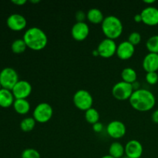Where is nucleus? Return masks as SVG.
<instances>
[{
  "label": "nucleus",
  "mask_w": 158,
  "mask_h": 158,
  "mask_svg": "<svg viewBox=\"0 0 158 158\" xmlns=\"http://www.w3.org/2000/svg\"><path fill=\"white\" fill-rule=\"evenodd\" d=\"M155 2H156L155 0H144V1H143V2L146 3V4H148V5H151V4H154Z\"/></svg>",
  "instance_id": "72a5a7b5"
},
{
  "label": "nucleus",
  "mask_w": 158,
  "mask_h": 158,
  "mask_svg": "<svg viewBox=\"0 0 158 158\" xmlns=\"http://www.w3.org/2000/svg\"><path fill=\"white\" fill-rule=\"evenodd\" d=\"M23 40L28 48L33 51H41L46 48L48 43V37L46 32L39 27L28 29L23 35Z\"/></svg>",
  "instance_id": "f03ea898"
},
{
  "label": "nucleus",
  "mask_w": 158,
  "mask_h": 158,
  "mask_svg": "<svg viewBox=\"0 0 158 158\" xmlns=\"http://www.w3.org/2000/svg\"><path fill=\"white\" fill-rule=\"evenodd\" d=\"M12 106L15 112L21 115H25L30 110V103L26 99H15Z\"/></svg>",
  "instance_id": "a211bd4d"
},
{
  "label": "nucleus",
  "mask_w": 158,
  "mask_h": 158,
  "mask_svg": "<svg viewBox=\"0 0 158 158\" xmlns=\"http://www.w3.org/2000/svg\"><path fill=\"white\" fill-rule=\"evenodd\" d=\"M101 29L106 38L115 40L121 35L123 26L121 20L115 15H108L101 23Z\"/></svg>",
  "instance_id": "7ed1b4c3"
},
{
  "label": "nucleus",
  "mask_w": 158,
  "mask_h": 158,
  "mask_svg": "<svg viewBox=\"0 0 158 158\" xmlns=\"http://www.w3.org/2000/svg\"><path fill=\"white\" fill-rule=\"evenodd\" d=\"M145 80L150 85H155L158 82V74L157 72L147 73Z\"/></svg>",
  "instance_id": "cd10ccee"
},
{
  "label": "nucleus",
  "mask_w": 158,
  "mask_h": 158,
  "mask_svg": "<svg viewBox=\"0 0 158 158\" xmlns=\"http://www.w3.org/2000/svg\"><path fill=\"white\" fill-rule=\"evenodd\" d=\"M92 54L94 56H99V52H98V51H97V49H94V50H93Z\"/></svg>",
  "instance_id": "f704fd0d"
},
{
  "label": "nucleus",
  "mask_w": 158,
  "mask_h": 158,
  "mask_svg": "<svg viewBox=\"0 0 158 158\" xmlns=\"http://www.w3.org/2000/svg\"><path fill=\"white\" fill-rule=\"evenodd\" d=\"M142 66L147 73L157 72L158 70V54L153 52L147 54L143 60Z\"/></svg>",
  "instance_id": "dca6fc26"
},
{
  "label": "nucleus",
  "mask_w": 158,
  "mask_h": 158,
  "mask_svg": "<svg viewBox=\"0 0 158 158\" xmlns=\"http://www.w3.org/2000/svg\"><path fill=\"white\" fill-rule=\"evenodd\" d=\"M36 121L33 117H26L20 123V128L24 132H30L35 128Z\"/></svg>",
  "instance_id": "b1692460"
},
{
  "label": "nucleus",
  "mask_w": 158,
  "mask_h": 158,
  "mask_svg": "<svg viewBox=\"0 0 158 158\" xmlns=\"http://www.w3.org/2000/svg\"><path fill=\"white\" fill-rule=\"evenodd\" d=\"M121 78L123 80V81L132 84V83H135L137 81V72L132 67H126L122 70Z\"/></svg>",
  "instance_id": "412c9836"
},
{
  "label": "nucleus",
  "mask_w": 158,
  "mask_h": 158,
  "mask_svg": "<svg viewBox=\"0 0 158 158\" xmlns=\"http://www.w3.org/2000/svg\"><path fill=\"white\" fill-rule=\"evenodd\" d=\"M89 34V27L85 22H77L71 29V35L77 41H83Z\"/></svg>",
  "instance_id": "f8f14e48"
},
{
  "label": "nucleus",
  "mask_w": 158,
  "mask_h": 158,
  "mask_svg": "<svg viewBox=\"0 0 158 158\" xmlns=\"http://www.w3.org/2000/svg\"><path fill=\"white\" fill-rule=\"evenodd\" d=\"M21 158H41L40 152L34 148H26L22 152Z\"/></svg>",
  "instance_id": "a878e982"
},
{
  "label": "nucleus",
  "mask_w": 158,
  "mask_h": 158,
  "mask_svg": "<svg viewBox=\"0 0 158 158\" xmlns=\"http://www.w3.org/2000/svg\"><path fill=\"white\" fill-rule=\"evenodd\" d=\"M151 119H152L153 122L158 124V110H156L151 116Z\"/></svg>",
  "instance_id": "7c9ffc66"
},
{
  "label": "nucleus",
  "mask_w": 158,
  "mask_h": 158,
  "mask_svg": "<svg viewBox=\"0 0 158 158\" xmlns=\"http://www.w3.org/2000/svg\"><path fill=\"white\" fill-rule=\"evenodd\" d=\"M8 27L13 31H21L26 27L27 21L25 16L19 13H12L6 19Z\"/></svg>",
  "instance_id": "ddd939ff"
},
{
  "label": "nucleus",
  "mask_w": 158,
  "mask_h": 158,
  "mask_svg": "<svg viewBox=\"0 0 158 158\" xmlns=\"http://www.w3.org/2000/svg\"><path fill=\"white\" fill-rule=\"evenodd\" d=\"M134 52H135V46L127 40V41L121 42L117 46L116 54L120 60H127L131 59L134 56Z\"/></svg>",
  "instance_id": "2eb2a0df"
},
{
  "label": "nucleus",
  "mask_w": 158,
  "mask_h": 158,
  "mask_svg": "<svg viewBox=\"0 0 158 158\" xmlns=\"http://www.w3.org/2000/svg\"><path fill=\"white\" fill-rule=\"evenodd\" d=\"M101 158H114L113 157H111L110 155H109V154H107V155H105V156H103Z\"/></svg>",
  "instance_id": "e433bc0d"
},
{
  "label": "nucleus",
  "mask_w": 158,
  "mask_h": 158,
  "mask_svg": "<svg viewBox=\"0 0 158 158\" xmlns=\"http://www.w3.org/2000/svg\"><path fill=\"white\" fill-rule=\"evenodd\" d=\"M131 106L140 112H147L154 107L156 104L155 96L147 89L134 90L129 99Z\"/></svg>",
  "instance_id": "f257e3e1"
},
{
  "label": "nucleus",
  "mask_w": 158,
  "mask_h": 158,
  "mask_svg": "<svg viewBox=\"0 0 158 158\" xmlns=\"http://www.w3.org/2000/svg\"><path fill=\"white\" fill-rule=\"evenodd\" d=\"M142 23L149 26L158 25V9L154 6H148L140 12Z\"/></svg>",
  "instance_id": "9b49d317"
},
{
  "label": "nucleus",
  "mask_w": 158,
  "mask_h": 158,
  "mask_svg": "<svg viewBox=\"0 0 158 158\" xmlns=\"http://www.w3.org/2000/svg\"><path fill=\"white\" fill-rule=\"evenodd\" d=\"M122 158H129V157H126V156H125V157H122Z\"/></svg>",
  "instance_id": "4c0bfd02"
},
{
  "label": "nucleus",
  "mask_w": 158,
  "mask_h": 158,
  "mask_svg": "<svg viewBox=\"0 0 158 158\" xmlns=\"http://www.w3.org/2000/svg\"><path fill=\"white\" fill-rule=\"evenodd\" d=\"M134 91L132 84L126 83L123 80L114 84L112 88L113 96L118 100H129Z\"/></svg>",
  "instance_id": "0eeeda50"
},
{
  "label": "nucleus",
  "mask_w": 158,
  "mask_h": 158,
  "mask_svg": "<svg viewBox=\"0 0 158 158\" xmlns=\"http://www.w3.org/2000/svg\"><path fill=\"white\" fill-rule=\"evenodd\" d=\"M32 87L31 83L27 80H21L17 82L12 88V92L15 99H26L32 93Z\"/></svg>",
  "instance_id": "1a4fd4ad"
},
{
  "label": "nucleus",
  "mask_w": 158,
  "mask_h": 158,
  "mask_svg": "<svg viewBox=\"0 0 158 158\" xmlns=\"http://www.w3.org/2000/svg\"><path fill=\"white\" fill-rule=\"evenodd\" d=\"M93 129H94V132L101 133L103 130V123H100V122H97V123H94V124L93 125Z\"/></svg>",
  "instance_id": "c756f323"
},
{
  "label": "nucleus",
  "mask_w": 158,
  "mask_h": 158,
  "mask_svg": "<svg viewBox=\"0 0 158 158\" xmlns=\"http://www.w3.org/2000/svg\"><path fill=\"white\" fill-rule=\"evenodd\" d=\"M108 135L114 139H120L125 136L127 128L124 123L120 120H113L106 126Z\"/></svg>",
  "instance_id": "9d476101"
},
{
  "label": "nucleus",
  "mask_w": 158,
  "mask_h": 158,
  "mask_svg": "<svg viewBox=\"0 0 158 158\" xmlns=\"http://www.w3.org/2000/svg\"><path fill=\"white\" fill-rule=\"evenodd\" d=\"M125 154V148L120 142H114L109 148V155L114 158H122Z\"/></svg>",
  "instance_id": "aec40b11"
},
{
  "label": "nucleus",
  "mask_w": 158,
  "mask_h": 158,
  "mask_svg": "<svg viewBox=\"0 0 158 158\" xmlns=\"http://www.w3.org/2000/svg\"><path fill=\"white\" fill-rule=\"evenodd\" d=\"M15 97L12 90L5 88L0 89V106L3 108H8L13 105Z\"/></svg>",
  "instance_id": "f3484780"
},
{
  "label": "nucleus",
  "mask_w": 158,
  "mask_h": 158,
  "mask_svg": "<svg viewBox=\"0 0 158 158\" xmlns=\"http://www.w3.org/2000/svg\"><path fill=\"white\" fill-rule=\"evenodd\" d=\"M117 46L115 41L110 39L105 38L99 43L97 46V51L99 52V56L102 58L108 59L112 57L117 52Z\"/></svg>",
  "instance_id": "6e6552de"
},
{
  "label": "nucleus",
  "mask_w": 158,
  "mask_h": 158,
  "mask_svg": "<svg viewBox=\"0 0 158 158\" xmlns=\"http://www.w3.org/2000/svg\"><path fill=\"white\" fill-rule=\"evenodd\" d=\"M19 80L18 73L13 68L6 67L0 72V84L2 88L12 90Z\"/></svg>",
  "instance_id": "423d86ee"
},
{
  "label": "nucleus",
  "mask_w": 158,
  "mask_h": 158,
  "mask_svg": "<svg viewBox=\"0 0 158 158\" xmlns=\"http://www.w3.org/2000/svg\"><path fill=\"white\" fill-rule=\"evenodd\" d=\"M105 17L101 10L97 8H92L86 12V19L93 24H100L103 23Z\"/></svg>",
  "instance_id": "6ab92c4d"
},
{
  "label": "nucleus",
  "mask_w": 158,
  "mask_h": 158,
  "mask_svg": "<svg viewBox=\"0 0 158 158\" xmlns=\"http://www.w3.org/2000/svg\"><path fill=\"white\" fill-rule=\"evenodd\" d=\"M53 114L52 106L48 103H40L37 105L32 113V117L37 123H44L51 120Z\"/></svg>",
  "instance_id": "39448f33"
},
{
  "label": "nucleus",
  "mask_w": 158,
  "mask_h": 158,
  "mask_svg": "<svg viewBox=\"0 0 158 158\" xmlns=\"http://www.w3.org/2000/svg\"><path fill=\"white\" fill-rule=\"evenodd\" d=\"M134 20L136 22V23H140V22H142V18H141V15H140V13L137 14V15H134Z\"/></svg>",
  "instance_id": "473e14b6"
},
{
  "label": "nucleus",
  "mask_w": 158,
  "mask_h": 158,
  "mask_svg": "<svg viewBox=\"0 0 158 158\" xmlns=\"http://www.w3.org/2000/svg\"><path fill=\"white\" fill-rule=\"evenodd\" d=\"M26 2H27L26 0H12V2L17 6H23V5L26 4Z\"/></svg>",
  "instance_id": "2f4dec72"
},
{
  "label": "nucleus",
  "mask_w": 158,
  "mask_h": 158,
  "mask_svg": "<svg viewBox=\"0 0 158 158\" xmlns=\"http://www.w3.org/2000/svg\"><path fill=\"white\" fill-rule=\"evenodd\" d=\"M146 47L149 52L158 54V35L150 37L146 43Z\"/></svg>",
  "instance_id": "393cba45"
},
{
  "label": "nucleus",
  "mask_w": 158,
  "mask_h": 158,
  "mask_svg": "<svg viewBox=\"0 0 158 158\" xmlns=\"http://www.w3.org/2000/svg\"><path fill=\"white\" fill-rule=\"evenodd\" d=\"M73 102L77 108L86 111L92 107L94 98L89 91L86 89H79L73 97Z\"/></svg>",
  "instance_id": "20e7f679"
},
{
  "label": "nucleus",
  "mask_w": 158,
  "mask_h": 158,
  "mask_svg": "<svg viewBox=\"0 0 158 158\" xmlns=\"http://www.w3.org/2000/svg\"><path fill=\"white\" fill-rule=\"evenodd\" d=\"M127 41L131 43L132 45H134V46H137L141 41V35L138 32H131L129 35V36H128Z\"/></svg>",
  "instance_id": "bb28decb"
},
{
  "label": "nucleus",
  "mask_w": 158,
  "mask_h": 158,
  "mask_svg": "<svg viewBox=\"0 0 158 158\" xmlns=\"http://www.w3.org/2000/svg\"><path fill=\"white\" fill-rule=\"evenodd\" d=\"M27 46L23 40V39H17L14 40L11 45V49L14 53L20 54L26 51Z\"/></svg>",
  "instance_id": "5701e85b"
},
{
  "label": "nucleus",
  "mask_w": 158,
  "mask_h": 158,
  "mask_svg": "<svg viewBox=\"0 0 158 158\" xmlns=\"http://www.w3.org/2000/svg\"><path fill=\"white\" fill-rule=\"evenodd\" d=\"M85 120L90 124L94 125V123L99 122L100 120V114L97 109L94 107L89 108V110L85 111Z\"/></svg>",
  "instance_id": "4be33fe9"
},
{
  "label": "nucleus",
  "mask_w": 158,
  "mask_h": 158,
  "mask_svg": "<svg viewBox=\"0 0 158 158\" xmlns=\"http://www.w3.org/2000/svg\"><path fill=\"white\" fill-rule=\"evenodd\" d=\"M30 2H32V3H39V2H40V0H36V1H35V0H31Z\"/></svg>",
  "instance_id": "c9c22d12"
},
{
  "label": "nucleus",
  "mask_w": 158,
  "mask_h": 158,
  "mask_svg": "<svg viewBox=\"0 0 158 158\" xmlns=\"http://www.w3.org/2000/svg\"><path fill=\"white\" fill-rule=\"evenodd\" d=\"M86 18V14L83 11L79 10L77 11V13H76V19H77V22H84L85 19Z\"/></svg>",
  "instance_id": "c85d7f7f"
},
{
  "label": "nucleus",
  "mask_w": 158,
  "mask_h": 158,
  "mask_svg": "<svg viewBox=\"0 0 158 158\" xmlns=\"http://www.w3.org/2000/svg\"><path fill=\"white\" fill-rule=\"evenodd\" d=\"M125 148V155L129 158H140L143 154V145L137 140H129Z\"/></svg>",
  "instance_id": "4468645a"
},
{
  "label": "nucleus",
  "mask_w": 158,
  "mask_h": 158,
  "mask_svg": "<svg viewBox=\"0 0 158 158\" xmlns=\"http://www.w3.org/2000/svg\"><path fill=\"white\" fill-rule=\"evenodd\" d=\"M2 86H1V84H0V89H2Z\"/></svg>",
  "instance_id": "58836bf2"
}]
</instances>
